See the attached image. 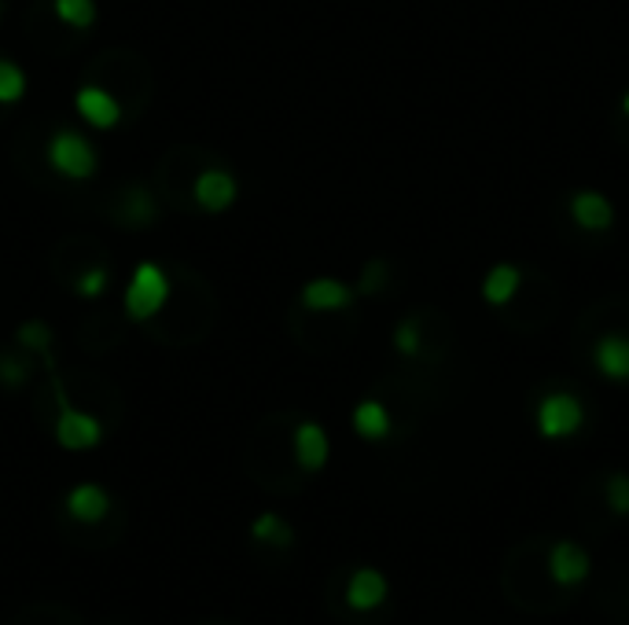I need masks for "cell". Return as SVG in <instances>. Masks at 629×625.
Wrapping results in <instances>:
<instances>
[{
    "label": "cell",
    "mask_w": 629,
    "mask_h": 625,
    "mask_svg": "<svg viewBox=\"0 0 629 625\" xmlns=\"http://www.w3.org/2000/svg\"><path fill=\"white\" fill-rule=\"evenodd\" d=\"M622 115H626V118H629V93H626V96H622Z\"/></svg>",
    "instance_id": "4316f807"
},
{
    "label": "cell",
    "mask_w": 629,
    "mask_h": 625,
    "mask_svg": "<svg viewBox=\"0 0 629 625\" xmlns=\"http://www.w3.org/2000/svg\"><path fill=\"white\" fill-rule=\"evenodd\" d=\"M593 361H596V368H601V376L615 379V382H626L629 379V339L604 335L601 342H596Z\"/></svg>",
    "instance_id": "5bb4252c"
},
{
    "label": "cell",
    "mask_w": 629,
    "mask_h": 625,
    "mask_svg": "<svg viewBox=\"0 0 629 625\" xmlns=\"http://www.w3.org/2000/svg\"><path fill=\"white\" fill-rule=\"evenodd\" d=\"M394 346L401 350L405 357H416L420 354V325L409 317V320H401L398 331H394Z\"/></svg>",
    "instance_id": "d4e9b609"
},
{
    "label": "cell",
    "mask_w": 629,
    "mask_h": 625,
    "mask_svg": "<svg viewBox=\"0 0 629 625\" xmlns=\"http://www.w3.org/2000/svg\"><path fill=\"white\" fill-rule=\"evenodd\" d=\"M15 625H78V618L63 608H26Z\"/></svg>",
    "instance_id": "cb8c5ba5"
},
{
    "label": "cell",
    "mask_w": 629,
    "mask_h": 625,
    "mask_svg": "<svg viewBox=\"0 0 629 625\" xmlns=\"http://www.w3.org/2000/svg\"><path fill=\"white\" fill-rule=\"evenodd\" d=\"M110 221L121 228H148V225H155L159 221V199H155V191L144 188V185H126V188H118L115 191V203H110Z\"/></svg>",
    "instance_id": "ba28073f"
},
{
    "label": "cell",
    "mask_w": 629,
    "mask_h": 625,
    "mask_svg": "<svg viewBox=\"0 0 629 625\" xmlns=\"http://www.w3.org/2000/svg\"><path fill=\"white\" fill-rule=\"evenodd\" d=\"M26 96V70L15 59L0 56V107H15Z\"/></svg>",
    "instance_id": "7402d4cb"
},
{
    "label": "cell",
    "mask_w": 629,
    "mask_h": 625,
    "mask_svg": "<svg viewBox=\"0 0 629 625\" xmlns=\"http://www.w3.org/2000/svg\"><path fill=\"white\" fill-rule=\"evenodd\" d=\"M291 449H295V463L302 475H317V471L328 463V452H331V441L324 435L321 423L313 420H299L291 427Z\"/></svg>",
    "instance_id": "9c48e42d"
},
{
    "label": "cell",
    "mask_w": 629,
    "mask_h": 625,
    "mask_svg": "<svg viewBox=\"0 0 629 625\" xmlns=\"http://www.w3.org/2000/svg\"><path fill=\"white\" fill-rule=\"evenodd\" d=\"M15 342L23 350H30L40 365H45V372L48 368H56V357H53V342H56V335H53V328L45 325V320H23L19 325V331H15Z\"/></svg>",
    "instance_id": "2e32d148"
},
{
    "label": "cell",
    "mask_w": 629,
    "mask_h": 625,
    "mask_svg": "<svg viewBox=\"0 0 629 625\" xmlns=\"http://www.w3.org/2000/svg\"><path fill=\"white\" fill-rule=\"evenodd\" d=\"M236 196H240L236 174H229V169L214 163V158H210V163L196 174V180H191V207L202 210V214H225V210L236 203Z\"/></svg>",
    "instance_id": "277c9868"
},
{
    "label": "cell",
    "mask_w": 629,
    "mask_h": 625,
    "mask_svg": "<svg viewBox=\"0 0 629 625\" xmlns=\"http://www.w3.org/2000/svg\"><path fill=\"white\" fill-rule=\"evenodd\" d=\"M110 511H115V500H110V493L100 486V482H78L63 497V516L67 522H74V527H89V530L104 527Z\"/></svg>",
    "instance_id": "5b68a950"
},
{
    "label": "cell",
    "mask_w": 629,
    "mask_h": 625,
    "mask_svg": "<svg viewBox=\"0 0 629 625\" xmlns=\"http://www.w3.org/2000/svg\"><path fill=\"white\" fill-rule=\"evenodd\" d=\"M571 214L582 228L604 232V228H611L615 207H611V199L601 196V191H578V196L571 199Z\"/></svg>",
    "instance_id": "4fadbf2b"
},
{
    "label": "cell",
    "mask_w": 629,
    "mask_h": 625,
    "mask_svg": "<svg viewBox=\"0 0 629 625\" xmlns=\"http://www.w3.org/2000/svg\"><path fill=\"white\" fill-rule=\"evenodd\" d=\"M56 23H63L70 34H85L96 26V0H48Z\"/></svg>",
    "instance_id": "d6986e66"
},
{
    "label": "cell",
    "mask_w": 629,
    "mask_h": 625,
    "mask_svg": "<svg viewBox=\"0 0 629 625\" xmlns=\"http://www.w3.org/2000/svg\"><path fill=\"white\" fill-rule=\"evenodd\" d=\"M387 600V578L372 567H361L350 574L347 581V603L353 611H375L380 603Z\"/></svg>",
    "instance_id": "7c38bea8"
},
{
    "label": "cell",
    "mask_w": 629,
    "mask_h": 625,
    "mask_svg": "<svg viewBox=\"0 0 629 625\" xmlns=\"http://www.w3.org/2000/svg\"><path fill=\"white\" fill-rule=\"evenodd\" d=\"M218 320V302L207 280L196 269L174 266L170 272V295L155 317L148 320L144 331L162 346H191V342L207 339Z\"/></svg>",
    "instance_id": "6da1fadb"
},
{
    "label": "cell",
    "mask_w": 629,
    "mask_h": 625,
    "mask_svg": "<svg viewBox=\"0 0 629 625\" xmlns=\"http://www.w3.org/2000/svg\"><path fill=\"white\" fill-rule=\"evenodd\" d=\"M607 504L618 511V516H629V475H611L607 479Z\"/></svg>",
    "instance_id": "484cf974"
},
{
    "label": "cell",
    "mask_w": 629,
    "mask_h": 625,
    "mask_svg": "<svg viewBox=\"0 0 629 625\" xmlns=\"http://www.w3.org/2000/svg\"><path fill=\"white\" fill-rule=\"evenodd\" d=\"M515 291H520V269L515 266H497V269H490V276L482 280V298L490 302V306L512 302Z\"/></svg>",
    "instance_id": "44dd1931"
},
{
    "label": "cell",
    "mask_w": 629,
    "mask_h": 625,
    "mask_svg": "<svg viewBox=\"0 0 629 625\" xmlns=\"http://www.w3.org/2000/svg\"><path fill=\"white\" fill-rule=\"evenodd\" d=\"M353 302H358V291L331 276L310 280V284L299 291V306L306 312H342V309H350Z\"/></svg>",
    "instance_id": "30bf717a"
},
{
    "label": "cell",
    "mask_w": 629,
    "mask_h": 625,
    "mask_svg": "<svg viewBox=\"0 0 629 625\" xmlns=\"http://www.w3.org/2000/svg\"><path fill=\"white\" fill-rule=\"evenodd\" d=\"M74 110H78L81 122H85L89 129H100V133L126 126V110H121V104L96 82H81V89L74 93Z\"/></svg>",
    "instance_id": "8992f818"
},
{
    "label": "cell",
    "mask_w": 629,
    "mask_h": 625,
    "mask_svg": "<svg viewBox=\"0 0 629 625\" xmlns=\"http://www.w3.org/2000/svg\"><path fill=\"white\" fill-rule=\"evenodd\" d=\"M353 431L364 438V441H383L391 435V412L383 401H361L358 409H353Z\"/></svg>",
    "instance_id": "e0dca14e"
},
{
    "label": "cell",
    "mask_w": 629,
    "mask_h": 625,
    "mask_svg": "<svg viewBox=\"0 0 629 625\" xmlns=\"http://www.w3.org/2000/svg\"><path fill=\"white\" fill-rule=\"evenodd\" d=\"M251 541L255 544H266V549H291L295 544V530L283 522L277 511H266V516H258L251 522Z\"/></svg>",
    "instance_id": "ffe728a7"
},
{
    "label": "cell",
    "mask_w": 629,
    "mask_h": 625,
    "mask_svg": "<svg viewBox=\"0 0 629 625\" xmlns=\"http://www.w3.org/2000/svg\"><path fill=\"white\" fill-rule=\"evenodd\" d=\"M166 295H170V272L159 261H140L133 276L126 280V291H121V312H126L129 325H148L166 306Z\"/></svg>",
    "instance_id": "7a4b0ae2"
},
{
    "label": "cell",
    "mask_w": 629,
    "mask_h": 625,
    "mask_svg": "<svg viewBox=\"0 0 629 625\" xmlns=\"http://www.w3.org/2000/svg\"><path fill=\"white\" fill-rule=\"evenodd\" d=\"M585 427V405L574 394H549L537 405V431L545 438H571Z\"/></svg>",
    "instance_id": "52a82bcc"
},
{
    "label": "cell",
    "mask_w": 629,
    "mask_h": 625,
    "mask_svg": "<svg viewBox=\"0 0 629 625\" xmlns=\"http://www.w3.org/2000/svg\"><path fill=\"white\" fill-rule=\"evenodd\" d=\"M34 354L15 342L12 350H0V387L4 390H23L34 379Z\"/></svg>",
    "instance_id": "9a60e30c"
},
{
    "label": "cell",
    "mask_w": 629,
    "mask_h": 625,
    "mask_svg": "<svg viewBox=\"0 0 629 625\" xmlns=\"http://www.w3.org/2000/svg\"><path fill=\"white\" fill-rule=\"evenodd\" d=\"M67 287L74 291L78 298L100 302V298L107 295V287H110V266H107V258H100V261H93V266H85L81 272H74V276L67 280Z\"/></svg>",
    "instance_id": "ac0fdd59"
},
{
    "label": "cell",
    "mask_w": 629,
    "mask_h": 625,
    "mask_svg": "<svg viewBox=\"0 0 629 625\" xmlns=\"http://www.w3.org/2000/svg\"><path fill=\"white\" fill-rule=\"evenodd\" d=\"M387 280H391V266L383 258H372L369 266L361 269V280H358V295H364V298H372V295H380L383 287H387Z\"/></svg>",
    "instance_id": "603a6c76"
},
{
    "label": "cell",
    "mask_w": 629,
    "mask_h": 625,
    "mask_svg": "<svg viewBox=\"0 0 629 625\" xmlns=\"http://www.w3.org/2000/svg\"><path fill=\"white\" fill-rule=\"evenodd\" d=\"M4 8H8V4H4V0H0V19H4Z\"/></svg>",
    "instance_id": "83f0119b"
},
{
    "label": "cell",
    "mask_w": 629,
    "mask_h": 625,
    "mask_svg": "<svg viewBox=\"0 0 629 625\" xmlns=\"http://www.w3.org/2000/svg\"><path fill=\"white\" fill-rule=\"evenodd\" d=\"M549 574L556 578V585H582L585 578H590V556H585L582 544H574V541L552 544Z\"/></svg>",
    "instance_id": "8fae6325"
},
{
    "label": "cell",
    "mask_w": 629,
    "mask_h": 625,
    "mask_svg": "<svg viewBox=\"0 0 629 625\" xmlns=\"http://www.w3.org/2000/svg\"><path fill=\"white\" fill-rule=\"evenodd\" d=\"M45 163L53 174L74 180V185H81V180H93L96 177V148L89 144L85 137L78 133V129H56L53 137H48L45 144Z\"/></svg>",
    "instance_id": "3957f363"
}]
</instances>
